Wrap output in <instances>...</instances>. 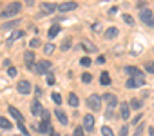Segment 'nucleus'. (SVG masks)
<instances>
[{
  "mask_svg": "<svg viewBox=\"0 0 154 136\" xmlns=\"http://www.w3.org/2000/svg\"><path fill=\"white\" fill-rule=\"evenodd\" d=\"M140 118H141V114H138V116H136V118L132 120V123H140Z\"/></svg>",
  "mask_w": 154,
  "mask_h": 136,
  "instance_id": "a18cd8bd",
  "label": "nucleus"
},
{
  "mask_svg": "<svg viewBox=\"0 0 154 136\" xmlns=\"http://www.w3.org/2000/svg\"><path fill=\"white\" fill-rule=\"evenodd\" d=\"M84 129L89 131V132L94 129V116H93V114H85V116H84Z\"/></svg>",
  "mask_w": 154,
  "mask_h": 136,
  "instance_id": "6e6552de",
  "label": "nucleus"
},
{
  "mask_svg": "<svg viewBox=\"0 0 154 136\" xmlns=\"http://www.w3.org/2000/svg\"><path fill=\"white\" fill-rule=\"evenodd\" d=\"M82 47H85L87 51H96V47H94L89 40H84V42H82Z\"/></svg>",
  "mask_w": 154,
  "mask_h": 136,
  "instance_id": "393cba45",
  "label": "nucleus"
},
{
  "mask_svg": "<svg viewBox=\"0 0 154 136\" xmlns=\"http://www.w3.org/2000/svg\"><path fill=\"white\" fill-rule=\"evenodd\" d=\"M47 84H49V85L54 84V75H53V73H47Z\"/></svg>",
  "mask_w": 154,
  "mask_h": 136,
  "instance_id": "c9c22d12",
  "label": "nucleus"
},
{
  "mask_svg": "<svg viewBox=\"0 0 154 136\" xmlns=\"http://www.w3.org/2000/svg\"><path fill=\"white\" fill-rule=\"evenodd\" d=\"M123 20H125V24H129V26H132V24H134V20H132V17H131V15H123Z\"/></svg>",
  "mask_w": 154,
  "mask_h": 136,
  "instance_id": "72a5a7b5",
  "label": "nucleus"
},
{
  "mask_svg": "<svg viewBox=\"0 0 154 136\" xmlns=\"http://www.w3.org/2000/svg\"><path fill=\"white\" fill-rule=\"evenodd\" d=\"M125 73H127L131 78H132V76H141V75H143V73L138 69V67H132V65H127V67H125Z\"/></svg>",
  "mask_w": 154,
  "mask_h": 136,
  "instance_id": "dca6fc26",
  "label": "nucleus"
},
{
  "mask_svg": "<svg viewBox=\"0 0 154 136\" xmlns=\"http://www.w3.org/2000/svg\"><path fill=\"white\" fill-rule=\"evenodd\" d=\"M147 71H150V73H154V63H149V65H147Z\"/></svg>",
  "mask_w": 154,
  "mask_h": 136,
  "instance_id": "c03bdc74",
  "label": "nucleus"
},
{
  "mask_svg": "<svg viewBox=\"0 0 154 136\" xmlns=\"http://www.w3.org/2000/svg\"><path fill=\"white\" fill-rule=\"evenodd\" d=\"M8 75L13 78V76H17V67H8Z\"/></svg>",
  "mask_w": 154,
  "mask_h": 136,
  "instance_id": "f704fd0d",
  "label": "nucleus"
},
{
  "mask_svg": "<svg viewBox=\"0 0 154 136\" xmlns=\"http://www.w3.org/2000/svg\"><path fill=\"white\" fill-rule=\"evenodd\" d=\"M31 113H33L35 116H40V114H44V107L40 105V102H38V100H35V102L31 104Z\"/></svg>",
  "mask_w": 154,
  "mask_h": 136,
  "instance_id": "4468645a",
  "label": "nucleus"
},
{
  "mask_svg": "<svg viewBox=\"0 0 154 136\" xmlns=\"http://www.w3.org/2000/svg\"><path fill=\"white\" fill-rule=\"evenodd\" d=\"M76 8H78V4H76V2H63V4L58 6V11L65 13V11H72V9H76Z\"/></svg>",
  "mask_w": 154,
  "mask_h": 136,
  "instance_id": "9d476101",
  "label": "nucleus"
},
{
  "mask_svg": "<svg viewBox=\"0 0 154 136\" xmlns=\"http://www.w3.org/2000/svg\"><path fill=\"white\" fill-rule=\"evenodd\" d=\"M102 100H105V102H107V105H109V107H112V109L118 105V98H116L114 94H111V93L103 94V96H102Z\"/></svg>",
  "mask_w": 154,
  "mask_h": 136,
  "instance_id": "1a4fd4ad",
  "label": "nucleus"
},
{
  "mask_svg": "<svg viewBox=\"0 0 154 136\" xmlns=\"http://www.w3.org/2000/svg\"><path fill=\"white\" fill-rule=\"evenodd\" d=\"M149 132H150V136H154V127H149Z\"/></svg>",
  "mask_w": 154,
  "mask_h": 136,
  "instance_id": "49530a36",
  "label": "nucleus"
},
{
  "mask_svg": "<svg viewBox=\"0 0 154 136\" xmlns=\"http://www.w3.org/2000/svg\"><path fill=\"white\" fill-rule=\"evenodd\" d=\"M51 98H53V102H54V104H62V96H60L58 93H53V94H51Z\"/></svg>",
  "mask_w": 154,
  "mask_h": 136,
  "instance_id": "2f4dec72",
  "label": "nucleus"
},
{
  "mask_svg": "<svg viewBox=\"0 0 154 136\" xmlns=\"http://www.w3.org/2000/svg\"><path fill=\"white\" fill-rule=\"evenodd\" d=\"M58 33H60V27H58V26H53V27L49 29V33H47V35H49V38H54Z\"/></svg>",
  "mask_w": 154,
  "mask_h": 136,
  "instance_id": "b1692460",
  "label": "nucleus"
},
{
  "mask_svg": "<svg viewBox=\"0 0 154 136\" xmlns=\"http://www.w3.org/2000/svg\"><path fill=\"white\" fill-rule=\"evenodd\" d=\"M141 132H143V123H141V125H138V129H136L134 136H141Z\"/></svg>",
  "mask_w": 154,
  "mask_h": 136,
  "instance_id": "58836bf2",
  "label": "nucleus"
},
{
  "mask_svg": "<svg viewBox=\"0 0 154 136\" xmlns=\"http://www.w3.org/2000/svg\"><path fill=\"white\" fill-rule=\"evenodd\" d=\"M80 63H82L84 67H89V65H91V58H89V56H84V58L80 60Z\"/></svg>",
  "mask_w": 154,
  "mask_h": 136,
  "instance_id": "7c9ffc66",
  "label": "nucleus"
},
{
  "mask_svg": "<svg viewBox=\"0 0 154 136\" xmlns=\"http://www.w3.org/2000/svg\"><path fill=\"white\" fill-rule=\"evenodd\" d=\"M42 116H44V118H42V122H47V123L51 122V118H49V116H51V114H49V111H44V114H42Z\"/></svg>",
  "mask_w": 154,
  "mask_h": 136,
  "instance_id": "e433bc0d",
  "label": "nucleus"
},
{
  "mask_svg": "<svg viewBox=\"0 0 154 136\" xmlns=\"http://www.w3.org/2000/svg\"><path fill=\"white\" fill-rule=\"evenodd\" d=\"M120 116H122L123 120H127V118L131 116V105H127V102L120 105Z\"/></svg>",
  "mask_w": 154,
  "mask_h": 136,
  "instance_id": "2eb2a0df",
  "label": "nucleus"
},
{
  "mask_svg": "<svg viewBox=\"0 0 154 136\" xmlns=\"http://www.w3.org/2000/svg\"><path fill=\"white\" fill-rule=\"evenodd\" d=\"M20 9H22V4H20V2H11L6 9H2L0 17H2V18H11V17H15Z\"/></svg>",
  "mask_w": 154,
  "mask_h": 136,
  "instance_id": "f257e3e1",
  "label": "nucleus"
},
{
  "mask_svg": "<svg viewBox=\"0 0 154 136\" xmlns=\"http://www.w3.org/2000/svg\"><path fill=\"white\" fill-rule=\"evenodd\" d=\"M105 62H107V60H105V56H103V54H100V56H98V63H105Z\"/></svg>",
  "mask_w": 154,
  "mask_h": 136,
  "instance_id": "79ce46f5",
  "label": "nucleus"
},
{
  "mask_svg": "<svg viewBox=\"0 0 154 136\" xmlns=\"http://www.w3.org/2000/svg\"><path fill=\"white\" fill-rule=\"evenodd\" d=\"M143 84H145V78H143V75H141V76H132V78H129V80H127V87H129V89L141 87Z\"/></svg>",
  "mask_w": 154,
  "mask_h": 136,
  "instance_id": "423d86ee",
  "label": "nucleus"
},
{
  "mask_svg": "<svg viewBox=\"0 0 154 136\" xmlns=\"http://www.w3.org/2000/svg\"><path fill=\"white\" fill-rule=\"evenodd\" d=\"M29 45H31L33 49H35V47H40V45H42V44H40V38H33V40L29 42Z\"/></svg>",
  "mask_w": 154,
  "mask_h": 136,
  "instance_id": "cd10ccee",
  "label": "nucleus"
},
{
  "mask_svg": "<svg viewBox=\"0 0 154 136\" xmlns=\"http://www.w3.org/2000/svg\"><path fill=\"white\" fill-rule=\"evenodd\" d=\"M87 105H89V109H93V111H100V109H102V96L91 94V96L87 98Z\"/></svg>",
  "mask_w": 154,
  "mask_h": 136,
  "instance_id": "20e7f679",
  "label": "nucleus"
},
{
  "mask_svg": "<svg viewBox=\"0 0 154 136\" xmlns=\"http://www.w3.org/2000/svg\"><path fill=\"white\" fill-rule=\"evenodd\" d=\"M24 62H26L27 67H33V69H35V54H33V51H26V54H24Z\"/></svg>",
  "mask_w": 154,
  "mask_h": 136,
  "instance_id": "f8f14e48",
  "label": "nucleus"
},
{
  "mask_svg": "<svg viewBox=\"0 0 154 136\" xmlns=\"http://www.w3.org/2000/svg\"><path fill=\"white\" fill-rule=\"evenodd\" d=\"M17 91H18L20 94H29V93H31V82H29V80H20V82L17 84Z\"/></svg>",
  "mask_w": 154,
  "mask_h": 136,
  "instance_id": "0eeeda50",
  "label": "nucleus"
},
{
  "mask_svg": "<svg viewBox=\"0 0 154 136\" xmlns=\"http://www.w3.org/2000/svg\"><path fill=\"white\" fill-rule=\"evenodd\" d=\"M58 9V6H54V4H51V2H42L40 4V18L42 17H45V15H49V13H54Z\"/></svg>",
  "mask_w": 154,
  "mask_h": 136,
  "instance_id": "39448f33",
  "label": "nucleus"
},
{
  "mask_svg": "<svg viewBox=\"0 0 154 136\" xmlns=\"http://www.w3.org/2000/svg\"><path fill=\"white\" fill-rule=\"evenodd\" d=\"M131 107H132V109H140V107H141V102L134 98V100H131Z\"/></svg>",
  "mask_w": 154,
  "mask_h": 136,
  "instance_id": "473e14b6",
  "label": "nucleus"
},
{
  "mask_svg": "<svg viewBox=\"0 0 154 136\" xmlns=\"http://www.w3.org/2000/svg\"><path fill=\"white\" fill-rule=\"evenodd\" d=\"M38 131H40V134H47V132H51L53 129H51V125H49L47 122H42V123H38Z\"/></svg>",
  "mask_w": 154,
  "mask_h": 136,
  "instance_id": "6ab92c4d",
  "label": "nucleus"
},
{
  "mask_svg": "<svg viewBox=\"0 0 154 136\" xmlns=\"http://www.w3.org/2000/svg\"><path fill=\"white\" fill-rule=\"evenodd\" d=\"M74 136H84V127H76L74 129Z\"/></svg>",
  "mask_w": 154,
  "mask_h": 136,
  "instance_id": "4c0bfd02",
  "label": "nucleus"
},
{
  "mask_svg": "<svg viewBox=\"0 0 154 136\" xmlns=\"http://www.w3.org/2000/svg\"><path fill=\"white\" fill-rule=\"evenodd\" d=\"M100 29H102V26H100V22H98V24H93V31H94V33H98Z\"/></svg>",
  "mask_w": 154,
  "mask_h": 136,
  "instance_id": "a19ab883",
  "label": "nucleus"
},
{
  "mask_svg": "<svg viewBox=\"0 0 154 136\" xmlns=\"http://www.w3.org/2000/svg\"><path fill=\"white\" fill-rule=\"evenodd\" d=\"M49 134H51V136H60V134H58V132H56V131H51V132H49Z\"/></svg>",
  "mask_w": 154,
  "mask_h": 136,
  "instance_id": "de8ad7c7",
  "label": "nucleus"
},
{
  "mask_svg": "<svg viewBox=\"0 0 154 136\" xmlns=\"http://www.w3.org/2000/svg\"><path fill=\"white\" fill-rule=\"evenodd\" d=\"M91 80H93V75L91 73H84L82 75V82L84 84H91Z\"/></svg>",
  "mask_w": 154,
  "mask_h": 136,
  "instance_id": "a878e982",
  "label": "nucleus"
},
{
  "mask_svg": "<svg viewBox=\"0 0 154 136\" xmlns=\"http://www.w3.org/2000/svg\"><path fill=\"white\" fill-rule=\"evenodd\" d=\"M69 105H71V107H78V105H80L78 96H76L74 93H69Z\"/></svg>",
  "mask_w": 154,
  "mask_h": 136,
  "instance_id": "aec40b11",
  "label": "nucleus"
},
{
  "mask_svg": "<svg viewBox=\"0 0 154 136\" xmlns=\"http://www.w3.org/2000/svg\"><path fill=\"white\" fill-rule=\"evenodd\" d=\"M0 127H2V129H11L13 125H11V122H9L8 118H4V116H0Z\"/></svg>",
  "mask_w": 154,
  "mask_h": 136,
  "instance_id": "5701e85b",
  "label": "nucleus"
},
{
  "mask_svg": "<svg viewBox=\"0 0 154 136\" xmlns=\"http://www.w3.org/2000/svg\"><path fill=\"white\" fill-rule=\"evenodd\" d=\"M69 47H71V38H65V40L62 42V49H63V51H67Z\"/></svg>",
  "mask_w": 154,
  "mask_h": 136,
  "instance_id": "c85d7f7f",
  "label": "nucleus"
},
{
  "mask_svg": "<svg viewBox=\"0 0 154 136\" xmlns=\"http://www.w3.org/2000/svg\"><path fill=\"white\" fill-rule=\"evenodd\" d=\"M35 93H36V96H42V89H40V85L35 87Z\"/></svg>",
  "mask_w": 154,
  "mask_h": 136,
  "instance_id": "37998d69",
  "label": "nucleus"
},
{
  "mask_svg": "<svg viewBox=\"0 0 154 136\" xmlns=\"http://www.w3.org/2000/svg\"><path fill=\"white\" fill-rule=\"evenodd\" d=\"M54 116L58 118V122H60L62 125H67L69 120H67V116H65V113H63L62 109H54Z\"/></svg>",
  "mask_w": 154,
  "mask_h": 136,
  "instance_id": "f3484780",
  "label": "nucleus"
},
{
  "mask_svg": "<svg viewBox=\"0 0 154 136\" xmlns=\"http://www.w3.org/2000/svg\"><path fill=\"white\" fill-rule=\"evenodd\" d=\"M140 18H141V22H143V24H147V26L154 27V15H152V11H150V9L143 8V9L140 11Z\"/></svg>",
  "mask_w": 154,
  "mask_h": 136,
  "instance_id": "f03ea898",
  "label": "nucleus"
},
{
  "mask_svg": "<svg viewBox=\"0 0 154 136\" xmlns=\"http://www.w3.org/2000/svg\"><path fill=\"white\" fill-rule=\"evenodd\" d=\"M24 35H26V31H20V29H17V31H13V33H11V36L8 38V42H6V44H8V45H11V44H13L15 40H18V38H22Z\"/></svg>",
  "mask_w": 154,
  "mask_h": 136,
  "instance_id": "ddd939ff",
  "label": "nucleus"
},
{
  "mask_svg": "<svg viewBox=\"0 0 154 136\" xmlns=\"http://www.w3.org/2000/svg\"><path fill=\"white\" fill-rule=\"evenodd\" d=\"M44 51H45V54H51V53L54 51V45H53V44H45V47H44Z\"/></svg>",
  "mask_w": 154,
  "mask_h": 136,
  "instance_id": "c756f323",
  "label": "nucleus"
},
{
  "mask_svg": "<svg viewBox=\"0 0 154 136\" xmlns=\"http://www.w3.org/2000/svg\"><path fill=\"white\" fill-rule=\"evenodd\" d=\"M107 40H112V38H116L118 36V27H109L107 31H105V35H103Z\"/></svg>",
  "mask_w": 154,
  "mask_h": 136,
  "instance_id": "a211bd4d",
  "label": "nucleus"
},
{
  "mask_svg": "<svg viewBox=\"0 0 154 136\" xmlns=\"http://www.w3.org/2000/svg\"><path fill=\"white\" fill-rule=\"evenodd\" d=\"M127 132H129V127H127V125H123V127H122V131H120V134H122V136H127Z\"/></svg>",
  "mask_w": 154,
  "mask_h": 136,
  "instance_id": "ea45409f",
  "label": "nucleus"
},
{
  "mask_svg": "<svg viewBox=\"0 0 154 136\" xmlns=\"http://www.w3.org/2000/svg\"><path fill=\"white\" fill-rule=\"evenodd\" d=\"M20 24V18H17V20H11V22H6L4 26H2V29H6V31H9V29H13V27H17Z\"/></svg>",
  "mask_w": 154,
  "mask_h": 136,
  "instance_id": "412c9836",
  "label": "nucleus"
},
{
  "mask_svg": "<svg viewBox=\"0 0 154 136\" xmlns=\"http://www.w3.org/2000/svg\"><path fill=\"white\" fill-rule=\"evenodd\" d=\"M8 111H9V114H11V116H13V118H15V120H17L18 123H20V122H24V116H22V113H20V111H18L17 107L9 105V107H8Z\"/></svg>",
  "mask_w": 154,
  "mask_h": 136,
  "instance_id": "9b49d317",
  "label": "nucleus"
},
{
  "mask_svg": "<svg viewBox=\"0 0 154 136\" xmlns=\"http://www.w3.org/2000/svg\"><path fill=\"white\" fill-rule=\"evenodd\" d=\"M51 69V62L49 60H40L36 65H35V73L36 75H47Z\"/></svg>",
  "mask_w": 154,
  "mask_h": 136,
  "instance_id": "7ed1b4c3",
  "label": "nucleus"
},
{
  "mask_svg": "<svg viewBox=\"0 0 154 136\" xmlns=\"http://www.w3.org/2000/svg\"><path fill=\"white\" fill-rule=\"evenodd\" d=\"M102 132H103V136H114V132H112V129L111 127H102Z\"/></svg>",
  "mask_w": 154,
  "mask_h": 136,
  "instance_id": "bb28decb",
  "label": "nucleus"
},
{
  "mask_svg": "<svg viewBox=\"0 0 154 136\" xmlns=\"http://www.w3.org/2000/svg\"><path fill=\"white\" fill-rule=\"evenodd\" d=\"M100 84H102V85H109V84H111V76H109V73H105V71L102 73V76H100Z\"/></svg>",
  "mask_w": 154,
  "mask_h": 136,
  "instance_id": "4be33fe9",
  "label": "nucleus"
}]
</instances>
